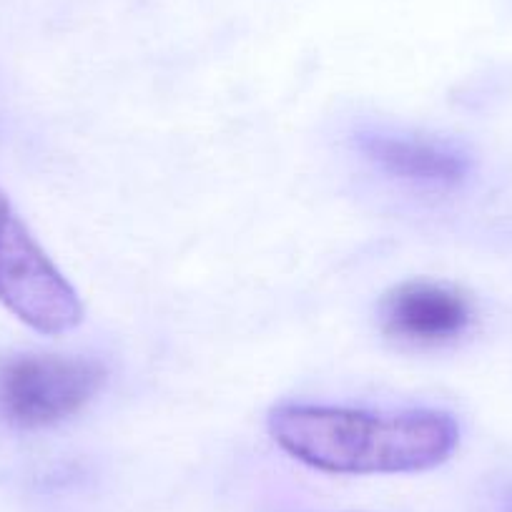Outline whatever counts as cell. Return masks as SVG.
I'll return each mask as SVG.
<instances>
[{"label":"cell","mask_w":512,"mask_h":512,"mask_svg":"<svg viewBox=\"0 0 512 512\" xmlns=\"http://www.w3.org/2000/svg\"><path fill=\"white\" fill-rule=\"evenodd\" d=\"M108 372L88 357L11 352L0 357V422L36 432L81 415L103 392Z\"/></svg>","instance_id":"cell-2"},{"label":"cell","mask_w":512,"mask_h":512,"mask_svg":"<svg viewBox=\"0 0 512 512\" xmlns=\"http://www.w3.org/2000/svg\"><path fill=\"white\" fill-rule=\"evenodd\" d=\"M377 317L390 339L412 347H440L460 339L472 327L475 307L457 287L410 279L384 292Z\"/></svg>","instance_id":"cell-4"},{"label":"cell","mask_w":512,"mask_h":512,"mask_svg":"<svg viewBox=\"0 0 512 512\" xmlns=\"http://www.w3.org/2000/svg\"><path fill=\"white\" fill-rule=\"evenodd\" d=\"M0 304L36 332L58 337L86 317L76 287L0 189Z\"/></svg>","instance_id":"cell-3"},{"label":"cell","mask_w":512,"mask_h":512,"mask_svg":"<svg viewBox=\"0 0 512 512\" xmlns=\"http://www.w3.org/2000/svg\"><path fill=\"white\" fill-rule=\"evenodd\" d=\"M272 440L302 465L329 475H412L445 465L460 425L442 410H354L284 402L269 410Z\"/></svg>","instance_id":"cell-1"},{"label":"cell","mask_w":512,"mask_h":512,"mask_svg":"<svg viewBox=\"0 0 512 512\" xmlns=\"http://www.w3.org/2000/svg\"><path fill=\"white\" fill-rule=\"evenodd\" d=\"M500 512H512V490L507 492L505 497H502V505H500Z\"/></svg>","instance_id":"cell-6"},{"label":"cell","mask_w":512,"mask_h":512,"mask_svg":"<svg viewBox=\"0 0 512 512\" xmlns=\"http://www.w3.org/2000/svg\"><path fill=\"white\" fill-rule=\"evenodd\" d=\"M357 149L384 176L425 189H457L475 166L462 146L432 136L364 131L357 136Z\"/></svg>","instance_id":"cell-5"}]
</instances>
